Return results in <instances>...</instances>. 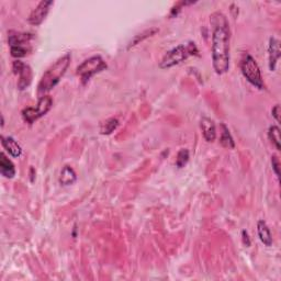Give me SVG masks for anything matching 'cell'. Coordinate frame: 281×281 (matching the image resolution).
Wrapping results in <instances>:
<instances>
[{"mask_svg":"<svg viewBox=\"0 0 281 281\" xmlns=\"http://www.w3.org/2000/svg\"><path fill=\"white\" fill-rule=\"evenodd\" d=\"M212 26V63L216 74L222 75L229 70L231 51V31L226 17L214 12L210 17Z\"/></svg>","mask_w":281,"mask_h":281,"instance_id":"1","label":"cell"},{"mask_svg":"<svg viewBox=\"0 0 281 281\" xmlns=\"http://www.w3.org/2000/svg\"><path fill=\"white\" fill-rule=\"evenodd\" d=\"M70 64V54L67 53L64 56L54 63V64L47 69L44 72L42 78L38 85V94L39 96L43 97L45 94L51 92L55 86L60 83L62 77L65 75V72Z\"/></svg>","mask_w":281,"mask_h":281,"instance_id":"2","label":"cell"},{"mask_svg":"<svg viewBox=\"0 0 281 281\" xmlns=\"http://www.w3.org/2000/svg\"><path fill=\"white\" fill-rule=\"evenodd\" d=\"M198 53L199 51L194 43L189 42L188 44H180L165 54L160 62V67L162 70L170 69V67L185 62L189 56L198 55Z\"/></svg>","mask_w":281,"mask_h":281,"instance_id":"3","label":"cell"},{"mask_svg":"<svg viewBox=\"0 0 281 281\" xmlns=\"http://www.w3.org/2000/svg\"><path fill=\"white\" fill-rule=\"evenodd\" d=\"M33 39L32 34L10 31L8 33V42L10 45V53L13 57L20 58L28 55L31 52L30 41Z\"/></svg>","mask_w":281,"mask_h":281,"instance_id":"4","label":"cell"},{"mask_svg":"<svg viewBox=\"0 0 281 281\" xmlns=\"http://www.w3.org/2000/svg\"><path fill=\"white\" fill-rule=\"evenodd\" d=\"M241 70L248 83H251L253 86H255L258 89H264V80L260 72V69L256 61L254 60L252 55L248 53L244 54L241 61Z\"/></svg>","mask_w":281,"mask_h":281,"instance_id":"5","label":"cell"},{"mask_svg":"<svg viewBox=\"0 0 281 281\" xmlns=\"http://www.w3.org/2000/svg\"><path fill=\"white\" fill-rule=\"evenodd\" d=\"M107 69L106 62L100 56H93L84 61L77 67L76 74L80 77L81 83L86 84L94 75L98 74Z\"/></svg>","mask_w":281,"mask_h":281,"instance_id":"6","label":"cell"},{"mask_svg":"<svg viewBox=\"0 0 281 281\" xmlns=\"http://www.w3.org/2000/svg\"><path fill=\"white\" fill-rule=\"evenodd\" d=\"M53 106V100L49 96H43L40 98L38 105L35 107H29L25 108L22 111V117L25 122H28L29 124H32L36 120H39L40 117L47 115V113L51 110Z\"/></svg>","mask_w":281,"mask_h":281,"instance_id":"7","label":"cell"},{"mask_svg":"<svg viewBox=\"0 0 281 281\" xmlns=\"http://www.w3.org/2000/svg\"><path fill=\"white\" fill-rule=\"evenodd\" d=\"M12 69L15 74L19 75L18 88L20 90H23L26 87H29L31 81H32V70H31V67L20 61H16L13 62Z\"/></svg>","mask_w":281,"mask_h":281,"instance_id":"8","label":"cell"},{"mask_svg":"<svg viewBox=\"0 0 281 281\" xmlns=\"http://www.w3.org/2000/svg\"><path fill=\"white\" fill-rule=\"evenodd\" d=\"M54 2L53 1H41L38 6H36L31 15L29 16V23L32 25H40L42 22L45 20V18L48 15L49 9L53 6Z\"/></svg>","mask_w":281,"mask_h":281,"instance_id":"9","label":"cell"},{"mask_svg":"<svg viewBox=\"0 0 281 281\" xmlns=\"http://www.w3.org/2000/svg\"><path fill=\"white\" fill-rule=\"evenodd\" d=\"M268 53H269V69L271 71L276 70L277 66V62L280 58L281 51H280V44L279 41L275 38H271L269 40V47H268Z\"/></svg>","mask_w":281,"mask_h":281,"instance_id":"10","label":"cell"},{"mask_svg":"<svg viewBox=\"0 0 281 281\" xmlns=\"http://www.w3.org/2000/svg\"><path fill=\"white\" fill-rule=\"evenodd\" d=\"M200 128L202 131L203 138L206 139L207 142H213L216 138V130L215 124L213 120L209 119V117H202L200 121Z\"/></svg>","mask_w":281,"mask_h":281,"instance_id":"11","label":"cell"},{"mask_svg":"<svg viewBox=\"0 0 281 281\" xmlns=\"http://www.w3.org/2000/svg\"><path fill=\"white\" fill-rule=\"evenodd\" d=\"M1 143L4 149L10 154L12 157H20L22 154V147L17 140L11 137H1Z\"/></svg>","mask_w":281,"mask_h":281,"instance_id":"12","label":"cell"},{"mask_svg":"<svg viewBox=\"0 0 281 281\" xmlns=\"http://www.w3.org/2000/svg\"><path fill=\"white\" fill-rule=\"evenodd\" d=\"M0 157H1L0 158V173L8 179L13 178L16 176V168L13 163L4 155V153H1Z\"/></svg>","mask_w":281,"mask_h":281,"instance_id":"13","label":"cell"},{"mask_svg":"<svg viewBox=\"0 0 281 281\" xmlns=\"http://www.w3.org/2000/svg\"><path fill=\"white\" fill-rule=\"evenodd\" d=\"M257 233L258 236H259V239L266 246H271V244H273V237H271V233L269 231L268 225L266 224V222L264 220L258 221Z\"/></svg>","mask_w":281,"mask_h":281,"instance_id":"14","label":"cell"},{"mask_svg":"<svg viewBox=\"0 0 281 281\" xmlns=\"http://www.w3.org/2000/svg\"><path fill=\"white\" fill-rule=\"evenodd\" d=\"M77 176L74 169L70 166H65L64 168L62 169L61 175H60V183L63 186H70L76 181Z\"/></svg>","mask_w":281,"mask_h":281,"instance_id":"15","label":"cell"},{"mask_svg":"<svg viewBox=\"0 0 281 281\" xmlns=\"http://www.w3.org/2000/svg\"><path fill=\"white\" fill-rule=\"evenodd\" d=\"M221 128H222V132H221L220 143L222 144V146H224L226 148H234V146H235L234 140L232 138V135H231V133H230L228 126L222 123Z\"/></svg>","mask_w":281,"mask_h":281,"instance_id":"16","label":"cell"},{"mask_svg":"<svg viewBox=\"0 0 281 281\" xmlns=\"http://www.w3.org/2000/svg\"><path fill=\"white\" fill-rule=\"evenodd\" d=\"M156 32H158V29H149V30L144 31V32H143L142 34L135 35V38H134L132 41H131L130 44H129V48H131L132 47H135V45L139 44L140 42H142V41H143L144 39L149 38V36L154 35Z\"/></svg>","mask_w":281,"mask_h":281,"instance_id":"17","label":"cell"},{"mask_svg":"<svg viewBox=\"0 0 281 281\" xmlns=\"http://www.w3.org/2000/svg\"><path fill=\"white\" fill-rule=\"evenodd\" d=\"M268 138L271 142L275 144L276 148L279 151L280 149V130L278 126H276V125L270 126L268 130Z\"/></svg>","mask_w":281,"mask_h":281,"instance_id":"18","label":"cell"},{"mask_svg":"<svg viewBox=\"0 0 281 281\" xmlns=\"http://www.w3.org/2000/svg\"><path fill=\"white\" fill-rule=\"evenodd\" d=\"M117 125H119V121L112 117V119H109L105 122V123H102L100 131L102 134H107V135L111 134L113 131L117 128Z\"/></svg>","mask_w":281,"mask_h":281,"instance_id":"19","label":"cell"},{"mask_svg":"<svg viewBox=\"0 0 281 281\" xmlns=\"http://www.w3.org/2000/svg\"><path fill=\"white\" fill-rule=\"evenodd\" d=\"M189 161V151L186 148L180 149L177 154V158H176V166L179 167V168H183V167L187 164Z\"/></svg>","mask_w":281,"mask_h":281,"instance_id":"20","label":"cell"},{"mask_svg":"<svg viewBox=\"0 0 281 281\" xmlns=\"http://www.w3.org/2000/svg\"><path fill=\"white\" fill-rule=\"evenodd\" d=\"M271 164H273V169L275 171V174L277 175V177L279 178V166H280V163L277 156H273L271 157Z\"/></svg>","mask_w":281,"mask_h":281,"instance_id":"21","label":"cell"},{"mask_svg":"<svg viewBox=\"0 0 281 281\" xmlns=\"http://www.w3.org/2000/svg\"><path fill=\"white\" fill-rule=\"evenodd\" d=\"M271 113H273V117H275L276 121L280 122V106L279 105H276L273 108V111H271Z\"/></svg>","mask_w":281,"mask_h":281,"instance_id":"22","label":"cell"},{"mask_svg":"<svg viewBox=\"0 0 281 281\" xmlns=\"http://www.w3.org/2000/svg\"><path fill=\"white\" fill-rule=\"evenodd\" d=\"M242 236H243V242H244V244H245V245H246L247 247L251 246V239H249L248 233L246 232V231H243V232H242Z\"/></svg>","mask_w":281,"mask_h":281,"instance_id":"23","label":"cell"}]
</instances>
